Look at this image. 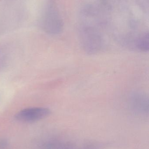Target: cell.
Wrapping results in <instances>:
<instances>
[{"instance_id":"1","label":"cell","mask_w":149,"mask_h":149,"mask_svg":"<svg viewBox=\"0 0 149 149\" xmlns=\"http://www.w3.org/2000/svg\"><path fill=\"white\" fill-rule=\"evenodd\" d=\"M50 113L49 109L43 107H33L21 110L16 115L17 120L24 122H33L47 117Z\"/></svg>"},{"instance_id":"2","label":"cell","mask_w":149,"mask_h":149,"mask_svg":"<svg viewBox=\"0 0 149 149\" xmlns=\"http://www.w3.org/2000/svg\"><path fill=\"white\" fill-rule=\"evenodd\" d=\"M129 104L136 111L146 112L148 111V97L144 93L135 92L130 95Z\"/></svg>"},{"instance_id":"3","label":"cell","mask_w":149,"mask_h":149,"mask_svg":"<svg viewBox=\"0 0 149 149\" xmlns=\"http://www.w3.org/2000/svg\"><path fill=\"white\" fill-rule=\"evenodd\" d=\"M134 46L138 50L143 52H148L149 48L148 34H146L138 38L134 42Z\"/></svg>"},{"instance_id":"4","label":"cell","mask_w":149,"mask_h":149,"mask_svg":"<svg viewBox=\"0 0 149 149\" xmlns=\"http://www.w3.org/2000/svg\"><path fill=\"white\" fill-rule=\"evenodd\" d=\"M7 143V141L5 140H0V149L2 148L5 147Z\"/></svg>"}]
</instances>
